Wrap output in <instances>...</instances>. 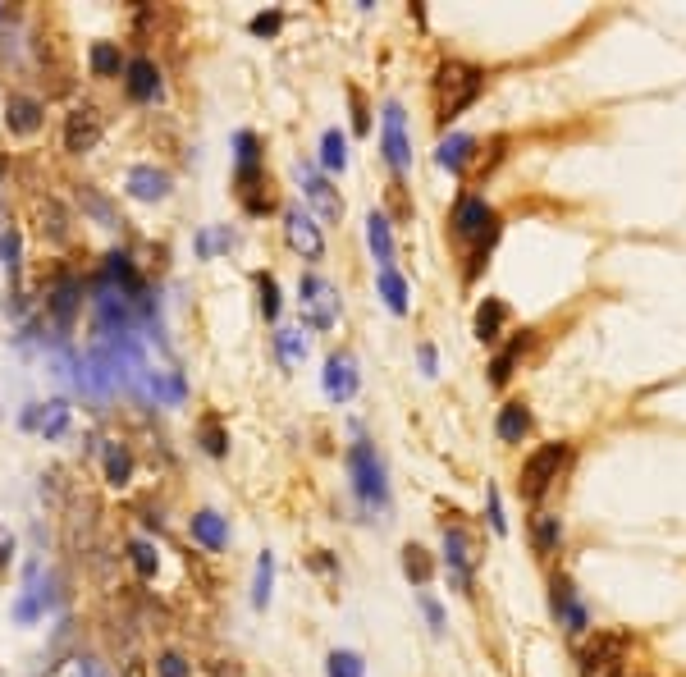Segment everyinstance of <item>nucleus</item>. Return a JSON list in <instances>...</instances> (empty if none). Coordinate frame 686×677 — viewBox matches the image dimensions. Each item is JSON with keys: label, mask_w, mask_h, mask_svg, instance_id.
Wrapping results in <instances>:
<instances>
[{"label": "nucleus", "mask_w": 686, "mask_h": 677, "mask_svg": "<svg viewBox=\"0 0 686 677\" xmlns=\"http://www.w3.org/2000/svg\"><path fill=\"white\" fill-rule=\"evenodd\" d=\"M348 481H353V499H357V508H362V517L389 522V513H394L389 467L371 440H357L353 449H348Z\"/></svg>", "instance_id": "1"}, {"label": "nucleus", "mask_w": 686, "mask_h": 677, "mask_svg": "<svg viewBox=\"0 0 686 677\" xmlns=\"http://www.w3.org/2000/svg\"><path fill=\"white\" fill-rule=\"evenodd\" d=\"M481 87H485V74H481L476 65H462V60H444L440 74H435V115H440V124L458 119L462 110H467L476 97H481Z\"/></svg>", "instance_id": "2"}, {"label": "nucleus", "mask_w": 686, "mask_h": 677, "mask_svg": "<svg viewBox=\"0 0 686 677\" xmlns=\"http://www.w3.org/2000/svg\"><path fill=\"white\" fill-rule=\"evenodd\" d=\"M234 156H238V174H234V188H238V202H243L247 215H266L270 211V193L266 188V165H261V138L252 129H238L234 133Z\"/></svg>", "instance_id": "3"}, {"label": "nucleus", "mask_w": 686, "mask_h": 677, "mask_svg": "<svg viewBox=\"0 0 686 677\" xmlns=\"http://www.w3.org/2000/svg\"><path fill=\"white\" fill-rule=\"evenodd\" d=\"M453 234H458L462 243H481L472 257V270H467V275H476L494 243V234H499V215H494V206L485 202V197H458V206H453Z\"/></svg>", "instance_id": "4"}, {"label": "nucleus", "mask_w": 686, "mask_h": 677, "mask_svg": "<svg viewBox=\"0 0 686 677\" xmlns=\"http://www.w3.org/2000/svg\"><path fill=\"white\" fill-rule=\"evenodd\" d=\"M298 302H302V325H311V330H334L339 325V289L325 275L307 270L298 280Z\"/></svg>", "instance_id": "5"}, {"label": "nucleus", "mask_w": 686, "mask_h": 677, "mask_svg": "<svg viewBox=\"0 0 686 677\" xmlns=\"http://www.w3.org/2000/svg\"><path fill=\"white\" fill-rule=\"evenodd\" d=\"M51 604H55V577H51V572L42 577V563L33 559L28 568H23V595L14 600V623H19V627L42 623Z\"/></svg>", "instance_id": "6"}, {"label": "nucleus", "mask_w": 686, "mask_h": 677, "mask_svg": "<svg viewBox=\"0 0 686 677\" xmlns=\"http://www.w3.org/2000/svg\"><path fill=\"white\" fill-rule=\"evenodd\" d=\"M563 463H568V444H540V449L522 463V495L526 499H540L549 485L558 481Z\"/></svg>", "instance_id": "7"}, {"label": "nucleus", "mask_w": 686, "mask_h": 677, "mask_svg": "<svg viewBox=\"0 0 686 677\" xmlns=\"http://www.w3.org/2000/svg\"><path fill=\"white\" fill-rule=\"evenodd\" d=\"M298 179H302V197L311 202V211L321 215L325 225H339L343 220V197H339V188H334L330 179H325L321 170L311 161H298Z\"/></svg>", "instance_id": "8"}, {"label": "nucleus", "mask_w": 686, "mask_h": 677, "mask_svg": "<svg viewBox=\"0 0 686 677\" xmlns=\"http://www.w3.org/2000/svg\"><path fill=\"white\" fill-rule=\"evenodd\" d=\"M380 147L394 174H403L412 165V138H408V110L398 101H385V129H380Z\"/></svg>", "instance_id": "9"}, {"label": "nucleus", "mask_w": 686, "mask_h": 677, "mask_svg": "<svg viewBox=\"0 0 686 677\" xmlns=\"http://www.w3.org/2000/svg\"><path fill=\"white\" fill-rule=\"evenodd\" d=\"M284 243H289L293 252H298L302 261H321L325 257V234H321V225L311 220L302 206H289L284 211Z\"/></svg>", "instance_id": "10"}, {"label": "nucleus", "mask_w": 686, "mask_h": 677, "mask_svg": "<svg viewBox=\"0 0 686 677\" xmlns=\"http://www.w3.org/2000/svg\"><path fill=\"white\" fill-rule=\"evenodd\" d=\"M321 385H325V398H330V403H348V398H357V389H362L357 357L353 353H330L325 357V371H321Z\"/></svg>", "instance_id": "11"}, {"label": "nucleus", "mask_w": 686, "mask_h": 677, "mask_svg": "<svg viewBox=\"0 0 686 677\" xmlns=\"http://www.w3.org/2000/svg\"><path fill=\"white\" fill-rule=\"evenodd\" d=\"M444 563H449V581L458 586V591H467L472 586V568H476V549H472V536L453 522V527H444Z\"/></svg>", "instance_id": "12"}, {"label": "nucleus", "mask_w": 686, "mask_h": 677, "mask_svg": "<svg viewBox=\"0 0 686 677\" xmlns=\"http://www.w3.org/2000/svg\"><path fill=\"white\" fill-rule=\"evenodd\" d=\"M101 133H106L101 110L97 106H78L74 115L65 119V151H69V156H87V151L101 142Z\"/></svg>", "instance_id": "13"}, {"label": "nucleus", "mask_w": 686, "mask_h": 677, "mask_svg": "<svg viewBox=\"0 0 686 677\" xmlns=\"http://www.w3.org/2000/svg\"><path fill=\"white\" fill-rule=\"evenodd\" d=\"M622 650L627 636H600L590 650H581V677H622Z\"/></svg>", "instance_id": "14"}, {"label": "nucleus", "mask_w": 686, "mask_h": 677, "mask_svg": "<svg viewBox=\"0 0 686 677\" xmlns=\"http://www.w3.org/2000/svg\"><path fill=\"white\" fill-rule=\"evenodd\" d=\"M23 430H37L42 440H60L69 430V403L65 398H51V403H28L19 417Z\"/></svg>", "instance_id": "15"}, {"label": "nucleus", "mask_w": 686, "mask_h": 677, "mask_svg": "<svg viewBox=\"0 0 686 677\" xmlns=\"http://www.w3.org/2000/svg\"><path fill=\"white\" fill-rule=\"evenodd\" d=\"M554 613H558V627L568 636H581L590 627V613H586V604H581V595H577V586H572L568 577H554Z\"/></svg>", "instance_id": "16"}, {"label": "nucleus", "mask_w": 686, "mask_h": 677, "mask_svg": "<svg viewBox=\"0 0 686 677\" xmlns=\"http://www.w3.org/2000/svg\"><path fill=\"white\" fill-rule=\"evenodd\" d=\"M124 92H129V101H138V106L161 97V69H156V60H147V55L129 60V65H124Z\"/></svg>", "instance_id": "17"}, {"label": "nucleus", "mask_w": 686, "mask_h": 677, "mask_svg": "<svg viewBox=\"0 0 686 677\" xmlns=\"http://www.w3.org/2000/svg\"><path fill=\"white\" fill-rule=\"evenodd\" d=\"M188 536H193L202 549L220 554V549L229 545V517H220L215 508H202V513L188 517Z\"/></svg>", "instance_id": "18"}, {"label": "nucleus", "mask_w": 686, "mask_h": 677, "mask_svg": "<svg viewBox=\"0 0 686 677\" xmlns=\"http://www.w3.org/2000/svg\"><path fill=\"white\" fill-rule=\"evenodd\" d=\"M129 197L133 202H165L170 197V174L156 165H133L129 170Z\"/></svg>", "instance_id": "19"}, {"label": "nucleus", "mask_w": 686, "mask_h": 677, "mask_svg": "<svg viewBox=\"0 0 686 677\" xmlns=\"http://www.w3.org/2000/svg\"><path fill=\"white\" fill-rule=\"evenodd\" d=\"M138 389H147L156 403H165V408H179L183 398H188V385H183L179 371H151L147 366V376L138 380Z\"/></svg>", "instance_id": "20"}, {"label": "nucleus", "mask_w": 686, "mask_h": 677, "mask_svg": "<svg viewBox=\"0 0 686 677\" xmlns=\"http://www.w3.org/2000/svg\"><path fill=\"white\" fill-rule=\"evenodd\" d=\"M472 156H476L472 133H449V138H440V147H435V161H440V170H449V174H462Z\"/></svg>", "instance_id": "21"}, {"label": "nucleus", "mask_w": 686, "mask_h": 677, "mask_svg": "<svg viewBox=\"0 0 686 677\" xmlns=\"http://www.w3.org/2000/svg\"><path fill=\"white\" fill-rule=\"evenodd\" d=\"M83 307V284L78 280H60L51 293H46V312L55 316V325H69Z\"/></svg>", "instance_id": "22"}, {"label": "nucleus", "mask_w": 686, "mask_h": 677, "mask_svg": "<svg viewBox=\"0 0 686 677\" xmlns=\"http://www.w3.org/2000/svg\"><path fill=\"white\" fill-rule=\"evenodd\" d=\"M5 110H10V115H5V119H10V133H23V138L42 129V119H46L42 101H37V97H23V92H14Z\"/></svg>", "instance_id": "23"}, {"label": "nucleus", "mask_w": 686, "mask_h": 677, "mask_svg": "<svg viewBox=\"0 0 686 677\" xmlns=\"http://www.w3.org/2000/svg\"><path fill=\"white\" fill-rule=\"evenodd\" d=\"M101 467H106V481L115 485V490H124V485L133 481V449L124 440H106V449H101Z\"/></svg>", "instance_id": "24"}, {"label": "nucleus", "mask_w": 686, "mask_h": 677, "mask_svg": "<svg viewBox=\"0 0 686 677\" xmlns=\"http://www.w3.org/2000/svg\"><path fill=\"white\" fill-rule=\"evenodd\" d=\"M366 248H371V257H376V266H394V229H389V220L380 211L366 215Z\"/></svg>", "instance_id": "25"}, {"label": "nucleus", "mask_w": 686, "mask_h": 677, "mask_svg": "<svg viewBox=\"0 0 686 677\" xmlns=\"http://www.w3.org/2000/svg\"><path fill=\"white\" fill-rule=\"evenodd\" d=\"M78 206H83V211L92 215L101 229H119V225H124V220H119V211L110 206V197L101 193L97 183H78Z\"/></svg>", "instance_id": "26"}, {"label": "nucleus", "mask_w": 686, "mask_h": 677, "mask_svg": "<svg viewBox=\"0 0 686 677\" xmlns=\"http://www.w3.org/2000/svg\"><path fill=\"white\" fill-rule=\"evenodd\" d=\"M494 430H499V440L504 444H522V435L531 430V408H526V403H504Z\"/></svg>", "instance_id": "27"}, {"label": "nucleus", "mask_w": 686, "mask_h": 677, "mask_svg": "<svg viewBox=\"0 0 686 677\" xmlns=\"http://www.w3.org/2000/svg\"><path fill=\"white\" fill-rule=\"evenodd\" d=\"M87 65H92V74H97V78H119L129 60L119 55L115 42H92V51H87Z\"/></svg>", "instance_id": "28"}, {"label": "nucleus", "mask_w": 686, "mask_h": 677, "mask_svg": "<svg viewBox=\"0 0 686 677\" xmlns=\"http://www.w3.org/2000/svg\"><path fill=\"white\" fill-rule=\"evenodd\" d=\"M380 298H385V307L394 316H403L408 312V298H412V289H408V280H403V275H398L394 266H385L380 270Z\"/></svg>", "instance_id": "29"}, {"label": "nucleus", "mask_w": 686, "mask_h": 677, "mask_svg": "<svg viewBox=\"0 0 686 677\" xmlns=\"http://www.w3.org/2000/svg\"><path fill=\"white\" fill-rule=\"evenodd\" d=\"M504 321H508V307L499 298H485L481 302V312H476V339L481 344H494L499 339V330H504Z\"/></svg>", "instance_id": "30"}, {"label": "nucleus", "mask_w": 686, "mask_h": 677, "mask_svg": "<svg viewBox=\"0 0 686 677\" xmlns=\"http://www.w3.org/2000/svg\"><path fill=\"white\" fill-rule=\"evenodd\" d=\"M275 353H279V366L284 371H298L307 362V334L302 330H279L275 334Z\"/></svg>", "instance_id": "31"}, {"label": "nucleus", "mask_w": 686, "mask_h": 677, "mask_svg": "<svg viewBox=\"0 0 686 677\" xmlns=\"http://www.w3.org/2000/svg\"><path fill=\"white\" fill-rule=\"evenodd\" d=\"M526 344H531V330H522V334H517V339H513V344H508L504 353H499V357H494V362H490V385H494V389H499V385H508V376H513L517 357L526 353Z\"/></svg>", "instance_id": "32"}, {"label": "nucleus", "mask_w": 686, "mask_h": 677, "mask_svg": "<svg viewBox=\"0 0 686 677\" xmlns=\"http://www.w3.org/2000/svg\"><path fill=\"white\" fill-rule=\"evenodd\" d=\"M321 165H325V174H343V170H348V138H343L339 129H325V138H321Z\"/></svg>", "instance_id": "33"}, {"label": "nucleus", "mask_w": 686, "mask_h": 677, "mask_svg": "<svg viewBox=\"0 0 686 677\" xmlns=\"http://www.w3.org/2000/svg\"><path fill=\"white\" fill-rule=\"evenodd\" d=\"M531 540H536L540 554H554V549L563 545V522H558L554 513H536V522H531Z\"/></svg>", "instance_id": "34"}, {"label": "nucleus", "mask_w": 686, "mask_h": 677, "mask_svg": "<svg viewBox=\"0 0 686 677\" xmlns=\"http://www.w3.org/2000/svg\"><path fill=\"white\" fill-rule=\"evenodd\" d=\"M37 215H42V234L51 238V243H69V215H65V206L46 197V202L37 206Z\"/></svg>", "instance_id": "35"}, {"label": "nucleus", "mask_w": 686, "mask_h": 677, "mask_svg": "<svg viewBox=\"0 0 686 677\" xmlns=\"http://www.w3.org/2000/svg\"><path fill=\"white\" fill-rule=\"evenodd\" d=\"M270 591H275V554H261L257 559V577H252V609H266Z\"/></svg>", "instance_id": "36"}, {"label": "nucleus", "mask_w": 686, "mask_h": 677, "mask_svg": "<svg viewBox=\"0 0 686 677\" xmlns=\"http://www.w3.org/2000/svg\"><path fill=\"white\" fill-rule=\"evenodd\" d=\"M129 563L142 581H156V572H161V554L151 540H129Z\"/></svg>", "instance_id": "37"}, {"label": "nucleus", "mask_w": 686, "mask_h": 677, "mask_svg": "<svg viewBox=\"0 0 686 677\" xmlns=\"http://www.w3.org/2000/svg\"><path fill=\"white\" fill-rule=\"evenodd\" d=\"M197 444H202V453H211V458H225L229 453V430L220 426V417H202V426H197Z\"/></svg>", "instance_id": "38"}, {"label": "nucleus", "mask_w": 686, "mask_h": 677, "mask_svg": "<svg viewBox=\"0 0 686 677\" xmlns=\"http://www.w3.org/2000/svg\"><path fill=\"white\" fill-rule=\"evenodd\" d=\"M403 572H408V581L426 586V581L435 577V559H430V549H421V545H403Z\"/></svg>", "instance_id": "39"}, {"label": "nucleus", "mask_w": 686, "mask_h": 677, "mask_svg": "<svg viewBox=\"0 0 686 677\" xmlns=\"http://www.w3.org/2000/svg\"><path fill=\"white\" fill-rule=\"evenodd\" d=\"M325 673H330V677H366V664H362V655H357V650H330Z\"/></svg>", "instance_id": "40"}, {"label": "nucleus", "mask_w": 686, "mask_h": 677, "mask_svg": "<svg viewBox=\"0 0 686 677\" xmlns=\"http://www.w3.org/2000/svg\"><path fill=\"white\" fill-rule=\"evenodd\" d=\"M0 261H5V270H10V280L19 275V261H23V243H19V229L5 225L0 229Z\"/></svg>", "instance_id": "41"}, {"label": "nucleus", "mask_w": 686, "mask_h": 677, "mask_svg": "<svg viewBox=\"0 0 686 677\" xmlns=\"http://www.w3.org/2000/svg\"><path fill=\"white\" fill-rule=\"evenodd\" d=\"M257 302H261V316L275 321L279 316V284H275V275H266V270L257 275Z\"/></svg>", "instance_id": "42"}, {"label": "nucleus", "mask_w": 686, "mask_h": 677, "mask_svg": "<svg viewBox=\"0 0 686 677\" xmlns=\"http://www.w3.org/2000/svg\"><path fill=\"white\" fill-rule=\"evenodd\" d=\"M417 604H421V613H426L430 632H435V636H444V627H449V618H444V604L435 600V595H430V591H417Z\"/></svg>", "instance_id": "43"}, {"label": "nucleus", "mask_w": 686, "mask_h": 677, "mask_svg": "<svg viewBox=\"0 0 686 677\" xmlns=\"http://www.w3.org/2000/svg\"><path fill=\"white\" fill-rule=\"evenodd\" d=\"M156 677H193V664H188L179 650H165V655L156 659Z\"/></svg>", "instance_id": "44"}, {"label": "nucleus", "mask_w": 686, "mask_h": 677, "mask_svg": "<svg viewBox=\"0 0 686 677\" xmlns=\"http://www.w3.org/2000/svg\"><path fill=\"white\" fill-rule=\"evenodd\" d=\"M247 28H252L257 37H275L279 28H284V14H279V10H266V14H257V19L247 23Z\"/></svg>", "instance_id": "45"}, {"label": "nucleus", "mask_w": 686, "mask_h": 677, "mask_svg": "<svg viewBox=\"0 0 686 677\" xmlns=\"http://www.w3.org/2000/svg\"><path fill=\"white\" fill-rule=\"evenodd\" d=\"M10 563H14V531L0 522V577L10 572Z\"/></svg>", "instance_id": "46"}, {"label": "nucleus", "mask_w": 686, "mask_h": 677, "mask_svg": "<svg viewBox=\"0 0 686 677\" xmlns=\"http://www.w3.org/2000/svg\"><path fill=\"white\" fill-rule=\"evenodd\" d=\"M490 527L499 531V536L508 531V517H504V504H499V490H494V485H490Z\"/></svg>", "instance_id": "47"}, {"label": "nucleus", "mask_w": 686, "mask_h": 677, "mask_svg": "<svg viewBox=\"0 0 686 677\" xmlns=\"http://www.w3.org/2000/svg\"><path fill=\"white\" fill-rule=\"evenodd\" d=\"M206 238H211V257H215V248H234V243H238V234H234V229H215V234H211V229H206Z\"/></svg>", "instance_id": "48"}, {"label": "nucleus", "mask_w": 686, "mask_h": 677, "mask_svg": "<svg viewBox=\"0 0 686 677\" xmlns=\"http://www.w3.org/2000/svg\"><path fill=\"white\" fill-rule=\"evenodd\" d=\"M417 357H421V371H426V376H435V371H440V357H435V344H421V348H417Z\"/></svg>", "instance_id": "49"}, {"label": "nucleus", "mask_w": 686, "mask_h": 677, "mask_svg": "<svg viewBox=\"0 0 686 677\" xmlns=\"http://www.w3.org/2000/svg\"><path fill=\"white\" fill-rule=\"evenodd\" d=\"M353 129H357V133H366V129H371V119H366L362 97H357V92H353Z\"/></svg>", "instance_id": "50"}]
</instances>
